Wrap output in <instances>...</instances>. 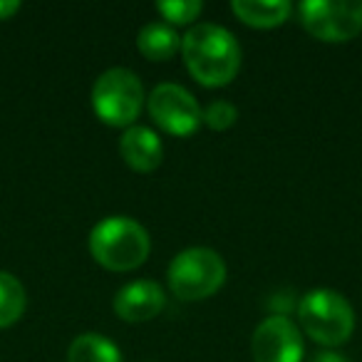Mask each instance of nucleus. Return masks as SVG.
I'll return each mask as SVG.
<instances>
[{"mask_svg":"<svg viewBox=\"0 0 362 362\" xmlns=\"http://www.w3.org/2000/svg\"><path fill=\"white\" fill-rule=\"evenodd\" d=\"M151 251L149 231L132 216H107L90 231V253L110 271H132Z\"/></svg>","mask_w":362,"mask_h":362,"instance_id":"obj_2","label":"nucleus"},{"mask_svg":"<svg viewBox=\"0 0 362 362\" xmlns=\"http://www.w3.org/2000/svg\"><path fill=\"white\" fill-rule=\"evenodd\" d=\"M313 362H347V360L345 355H337V352H320V355H315Z\"/></svg>","mask_w":362,"mask_h":362,"instance_id":"obj_18","label":"nucleus"},{"mask_svg":"<svg viewBox=\"0 0 362 362\" xmlns=\"http://www.w3.org/2000/svg\"><path fill=\"white\" fill-rule=\"evenodd\" d=\"M181 55L189 72L206 87H221L241 70V47L228 28L197 23L181 37Z\"/></svg>","mask_w":362,"mask_h":362,"instance_id":"obj_1","label":"nucleus"},{"mask_svg":"<svg viewBox=\"0 0 362 362\" xmlns=\"http://www.w3.org/2000/svg\"><path fill=\"white\" fill-rule=\"evenodd\" d=\"M25 286L13 273L0 271V327H8L25 313Z\"/></svg>","mask_w":362,"mask_h":362,"instance_id":"obj_14","label":"nucleus"},{"mask_svg":"<svg viewBox=\"0 0 362 362\" xmlns=\"http://www.w3.org/2000/svg\"><path fill=\"white\" fill-rule=\"evenodd\" d=\"M169 288L181 300H204L226 283V263L209 246H192L179 251L169 263Z\"/></svg>","mask_w":362,"mask_h":362,"instance_id":"obj_4","label":"nucleus"},{"mask_svg":"<svg viewBox=\"0 0 362 362\" xmlns=\"http://www.w3.org/2000/svg\"><path fill=\"white\" fill-rule=\"evenodd\" d=\"M166 298L156 281H132L124 288H119L115 296V313L127 322L151 320L156 313L164 308Z\"/></svg>","mask_w":362,"mask_h":362,"instance_id":"obj_9","label":"nucleus"},{"mask_svg":"<svg viewBox=\"0 0 362 362\" xmlns=\"http://www.w3.org/2000/svg\"><path fill=\"white\" fill-rule=\"evenodd\" d=\"M231 11L246 25L253 28H276L288 21L293 6L288 0H233Z\"/></svg>","mask_w":362,"mask_h":362,"instance_id":"obj_12","label":"nucleus"},{"mask_svg":"<svg viewBox=\"0 0 362 362\" xmlns=\"http://www.w3.org/2000/svg\"><path fill=\"white\" fill-rule=\"evenodd\" d=\"M119 154L132 169L154 171L164 159V144L151 127L132 124L127 127L119 139Z\"/></svg>","mask_w":362,"mask_h":362,"instance_id":"obj_10","label":"nucleus"},{"mask_svg":"<svg viewBox=\"0 0 362 362\" xmlns=\"http://www.w3.org/2000/svg\"><path fill=\"white\" fill-rule=\"evenodd\" d=\"M21 11V3L18 0H0V21H8L11 16Z\"/></svg>","mask_w":362,"mask_h":362,"instance_id":"obj_17","label":"nucleus"},{"mask_svg":"<svg viewBox=\"0 0 362 362\" xmlns=\"http://www.w3.org/2000/svg\"><path fill=\"white\" fill-rule=\"evenodd\" d=\"M122 350L100 332H82L67 347V362H122Z\"/></svg>","mask_w":362,"mask_h":362,"instance_id":"obj_13","label":"nucleus"},{"mask_svg":"<svg viewBox=\"0 0 362 362\" xmlns=\"http://www.w3.org/2000/svg\"><path fill=\"white\" fill-rule=\"evenodd\" d=\"M251 350L256 362H300L305 347L300 327L288 315L276 313L256 325Z\"/></svg>","mask_w":362,"mask_h":362,"instance_id":"obj_8","label":"nucleus"},{"mask_svg":"<svg viewBox=\"0 0 362 362\" xmlns=\"http://www.w3.org/2000/svg\"><path fill=\"white\" fill-rule=\"evenodd\" d=\"M156 11L166 18L169 25H187L197 21V16L204 11V3L202 0H159Z\"/></svg>","mask_w":362,"mask_h":362,"instance_id":"obj_15","label":"nucleus"},{"mask_svg":"<svg viewBox=\"0 0 362 362\" xmlns=\"http://www.w3.org/2000/svg\"><path fill=\"white\" fill-rule=\"evenodd\" d=\"M146 107L156 124L169 134H192L202 124V107L187 87L176 82H161L146 97Z\"/></svg>","mask_w":362,"mask_h":362,"instance_id":"obj_7","label":"nucleus"},{"mask_svg":"<svg viewBox=\"0 0 362 362\" xmlns=\"http://www.w3.org/2000/svg\"><path fill=\"white\" fill-rule=\"evenodd\" d=\"M298 320L308 337L327 347L347 342L355 330V310L342 293L313 288L298 303Z\"/></svg>","mask_w":362,"mask_h":362,"instance_id":"obj_3","label":"nucleus"},{"mask_svg":"<svg viewBox=\"0 0 362 362\" xmlns=\"http://www.w3.org/2000/svg\"><path fill=\"white\" fill-rule=\"evenodd\" d=\"M238 110L233 102L228 100H214L211 105H206V110L202 112V119L206 122L211 129H228L236 122Z\"/></svg>","mask_w":362,"mask_h":362,"instance_id":"obj_16","label":"nucleus"},{"mask_svg":"<svg viewBox=\"0 0 362 362\" xmlns=\"http://www.w3.org/2000/svg\"><path fill=\"white\" fill-rule=\"evenodd\" d=\"M144 85L129 67H110L92 85V107L112 127H132L144 107Z\"/></svg>","mask_w":362,"mask_h":362,"instance_id":"obj_5","label":"nucleus"},{"mask_svg":"<svg viewBox=\"0 0 362 362\" xmlns=\"http://www.w3.org/2000/svg\"><path fill=\"white\" fill-rule=\"evenodd\" d=\"M136 47L146 60H169L176 50H181V35L166 21H151L136 33Z\"/></svg>","mask_w":362,"mask_h":362,"instance_id":"obj_11","label":"nucleus"},{"mask_svg":"<svg viewBox=\"0 0 362 362\" xmlns=\"http://www.w3.org/2000/svg\"><path fill=\"white\" fill-rule=\"evenodd\" d=\"M298 18L317 40L345 42L362 30V0H305Z\"/></svg>","mask_w":362,"mask_h":362,"instance_id":"obj_6","label":"nucleus"}]
</instances>
